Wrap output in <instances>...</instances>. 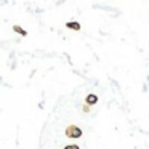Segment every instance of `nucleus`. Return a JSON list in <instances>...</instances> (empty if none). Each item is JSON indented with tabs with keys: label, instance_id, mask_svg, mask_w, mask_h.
<instances>
[{
	"label": "nucleus",
	"instance_id": "obj_1",
	"mask_svg": "<svg viewBox=\"0 0 149 149\" xmlns=\"http://www.w3.org/2000/svg\"><path fill=\"white\" fill-rule=\"evenodd\" d=\"M64 135L68 136L69 139H77V138H80V136L84 135V132H82V128L77 127V125H68L66 130H64Z\"/></svg>",
	"mask_w": 149,
	"mask_h": 149
},
{
	"label": "nucleus",
	"instance_id": "obj_2",
	"mask_svg": "<svg viewBox=\"0 0 149 149\" xmlns=\"http://www.w3.org/2000/svg\"><path fill=\"white\" fill-rule=\"evenodd\" d=\"M98 103V96L95 93H90L85 96V104H90V106H93V104Z\"/></svg>",
	"mask_w": 149,
	"mask_h": 149
},
{
	"label": "nucleus",
	"instance_id": "obj_3",
	"mask_svg": "<svg viewBox=\"0 0 149 149\" xmlns=\"http://www.w3.org/2000/svg\"><path fill=\"white\" fill-rule=\"evenodd\" d=\"M66 27L71 31H80L82 29L80 23H77V21H69V23H66Z\"/></svg>",
	"mask_w": 149,
	"mask_h": 149
},
{
	"label": "nucleus",
	"instance_id": "obj_4",
	"mask_svg": "<svg viewBox=\"0 0 149 149\" xmlns=\"http://www.w3.org/2000/svg\"><path fill=\"white\" fill-rule=\"evenodd\" d=\"M13 32L19 34V36H23V37H26V36H27V31H26V29H23L21 26H18V24H15V26H13Z\"/></svg>",
	"mask_w": 149,
	"mask_h": 149
},
{
	"label": "nucleus",
	"instance_id": "obj_5",
	"mask_svg": "<svg viewBox=\"0 0 149 149\" xmlns=\"http://www.w3.org/2000/svg\"><path fill=\"white\" fill-rule=\"evenodd\" d=\"M63 149H80V148H79V144H68V146H64Z\"/></svg>",
	"mask_w": 149,
	"mask_h": 149
},
{
	"label": "nucleus",
	"instance_id": "obj_6",
	"mask_svg": "<svg viewBox=\"0 0 149 149\" xmlns=\"http://www.w3.org/2000/svg\"><path fill=\"white\" fill-rule=\"evenodd\" d=\"M90 109H91L90 104H84V107H82V111H84V112H90Z\"/></svg>",
	"mask_w": 149,
	"mask_h": 149
}]
</instances>
